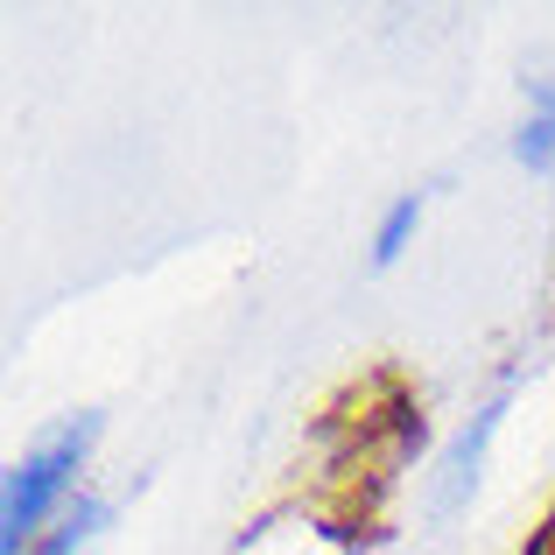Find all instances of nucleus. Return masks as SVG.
<instances>
[{
    "label": "nucleus",
    "instance_id": "1",
    "mask_svg": "<svg viewBox=\"0 0 555 555\" xmlns=\"http://www.w3.org/2000/svg\"><path fill=\"white\" fill-rule=\"evenodd\" d=\"M99 443H106V415L99 408H64L14 450L8 472H0V555H28L92 492Z\"/></svg>",
    "mask_w": 555,
    "mask_h": 555
},
{
    "label": "nucleus",
    "instance_id": "2",
    "mask_svg": "<svg viewBox=\"0 0 555 555\" xmlns=\"http://www.w3.org/2000/svg\"><path fill=\"white\" fill-rule=\"evenodd\" d=\"M514 408H520V373H500L443 429L429 472H422V514H429V528L472 520V506L486 500V478H492V457H500V436H506V422H514Z\"/></svg>",
    "mask_w": 555,
    "mask_h": 555
},
{
    "label": "nucleus",
    "instance_id": "3",
    "mask_svg": "<svg viewBox=\"0 0 555 555\" xmlns=\"http://www.w3.org/2000/svg\"><path fill=\"white\" fill-rule=\"evenodd\" d=\"M429 211H436V190H429V183L393 190V197L373 211V232H366V268H373V274H393V268H401V260L422 246V232H429Z\"/></svg>",
    "mask_w": 555,
    "mask_h": 555
},
{
    "label": "nucleus",
    "instance_id": "4",
    "mask_svg": "<svg viewBox=\"0 0 555 555\" xmlns=\"http://www.w3.org/2000/svg\"><path fill=\"white\" fill-rule=\"evenodd\" d=\"M506 155H514V169H528V177H548L555 169V64L534 78L514 134H506Z\"/></svg>",
    "mask_w": 555,
    "mask_h": 555
},
{
    "label": "nucleus",
    "instance_id": "5",
    "mask_svg": "<svg viewBox=\"0 0 555 555\" xmlns=\"http://www.w3.org/2000/svg\"><path fill=\"white\" fill-rule=\"evenodd\" d=\"M113 514H120V500L92 486V492H85V500L70 506L64 520H56L50 534H42L36 548H28V555H92V548H99V542H106V534H113Z\"/></svg>",
    "mask_w": 555,
    "mask_h": 555
}]
</instances>
